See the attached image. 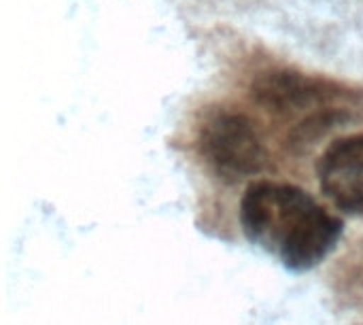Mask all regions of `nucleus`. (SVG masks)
Here are the masks:
<instances>
[{
    "mask_svg": "<svg viewBox=\"0 0 363 325\" xmlns=\"http://www.w3.org/2000/svg\"><path fill=\"white\" fill-rule=\"evenodd\" d=\"M323 196L347 215H363V132L336 138L317 162Z\"/></svg>",
    "mask_w": 363,
    "mask_h": 325,
    "instance_id": "20e7f679",
    "label": "nucleus"
},
{
    "mask_svg": "<svg viewBox=\"0 0 363 325\" xmlns=\"http://www.w3.org/2000/svg\"><path fill=\"white\" fill-rule=\"evenodd\" d=\"M198 147L206 164L228 183L259 175L268 160L255 123L234 111L208 115L198 130Z\"/></svg>",
    "mask_w": 363,
    "mask_h": 325,
    "instance_id": "f03ea898",
    "label": "nucleus"
},
{
    "mask_svg": "<svg viewBox=\"0 0 363 325\" xmlns=\"http://www.w3.org/2000/svg\"><path fill=\"white\" fill-rule=\"evenodd\" d=\"M253 100L270 113L296 115L308 109L328 111L336 109L338 100H353L355 94L345 89L340 83L302 75L296 70H272L264 72L253 81Z\"/></svg>",
    "mask_w": 363,
    "mask_h": 325,
    "instance_id": "7ed1b4c3",
    "label": "nucleus"
},
{
    "mask_svg": "<svg viewBox=\"0 0 363 325\" xmlns=\"http://www.w3.org/2000/svg\"><path fill=\"white\" fill-rule=\"evenodd\" d=\"M240 226L249 243L277 255L291 272L317 268L338 247L345 224L306 189L255 181L240 200Z\"/></svg>",
    "mask_w": 363,
    "mask_h": 325,
    "instance_id": "f257e3e1",
    "label": "nucleus"
}]
</instances>
